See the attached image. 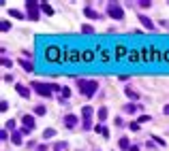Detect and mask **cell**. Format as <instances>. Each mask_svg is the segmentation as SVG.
I'll return each mask as SVG.
<instances>
[{"instance_id": "6", "label": "cell", "mask_w": 169, "mask_h": 151, "mask_svg": "<svg viewBox=\"0 0 169 151\" xmlns=\"http://www.w3.org/2000/svg\"><path fill=\"white\" fill-rule=\"evenodd\" d=\"M107 13H109V17H114V19H122V17H124V11H122V7L118 2H109Z\"/></svg>"}, {"instance_id": "4", "label": "cell", "mask_w": 169, "mask_h": 151, "mask_svg": "<svg viewBox=\"0 0 169 151\" xmlns=\"http://www.w3.org/2000/svg\"><path fill=\"white\" fill-rule=\"evenodd\" d=\"M39 9H41V2H36V0H26V11H28L30 22H36V19H39Z\"/></svg>"}, {"instance_id": "34", "label": "cell", "mask_w": 169, "mask_h": 151, "mask_svg": "<svg viewBox=\"0 0 169 151\" xmlns=\"http://www.w3.org/2000/svg\"><path fill=\"white\" fill-rule=\"evenodd\" d=\"M163 62H165V64H169V49H165V51H163Z\"/></svg>"}, {"instance_id": "24", "label": "cell", "mask_w": 169, "mask_h": 151, "mask_svg": "<svg viewBox=\"0 0 169 151\" xmlns=\"http://www.w3.org/2000/svg\"><path fill=\"white\" fill-rule=\"evenodd\" d=\"M51 136H56V130L54 128H47L45 132H43V139H51Z\"/></svg>"}, {"instance_id": "38", "label": "cell", "mask_w": 169, "mask_h": 151, "mask_svg": "<svg viewBox=\"0 0 169 151\" xmlns=\"http://www.w3.org/2000/svg\"><path fill=\"white\" fill-rule=\"evenodd\" d=\"M7 128H9V130H15V121H13V119H11V121H7Z\"/></svg>"}, {"instance_id": "17", "label": "cell", "mask_w": 169, "mask_h": 151, "mask_svg": "<svg viewBox=\"0 0 169 151\" xmlns=\"http://www.w3.org/2000/svg\"><path fill=\"white\" fill-rule=\"evenodd\" d=\"M19 64H22V68L26 72H34V66H32V62H28V60H19Z\"/></svg>"}, {"instance_id": "7", "label": "cell", "mask_w": 169, "mask_h": 151, "mask_svg": "<svg viewBox=\"0 0 169 151\" xmlns=\"http://www.w3.org/2000/svg\"><path fill=\"white\" fill-rule=\"evenodd\" d=\"M32 90H36V94L39 96H45V98H51V90H49V83H39L34 81L32 85H30Z\"/></svg>"}, {"instance_id": "9", "label": "cell", "mask_w": 169, "mask_h": 151, "mask_svg": "<svg viewBox=\"0 0 169 151\" xmlns=\"http://www.w3.org/2000/svg\"><path fill=\"white\" fill-rule=\"evenodd\" d=\"M24 130H22V134H30L32 130H34V117L32 115H24Z\"/></svg>"}, {"instance_id": "31", "label": "cell", "mask_w": 169, "mask_h": 151, "mask_svg": "<svg viewBox=\"0 0 169 151\" xmlns=\"http://www.w3.org/2000/svg\"><path fill=\"white\" fill-rule=\"evenodd\" d=\"M34 115H45V106H36V109H34Z\"/></svg>"}, {"instance_id": "35", "label": "cell", "mask_w": 169, "mask_h": 151, "mask_svg": "<svg viewBox=\"0 0 169 151\" xmlns=\"http://www.w3.org/2000/svg\"><path fill=\"white\" fill-rule=\"evenodd\" d=\"M92 128V121L90 119H84V130H90Z\"/></svg>"}, {"instance_id": "8", "label": "cell", "mask_w": 169, "mask_h": 151, "mask_svg": "<svg viewBox=\"0 0 169 151\" xmlns=\"http://www.w3.org/2000/svg\"><path fill=\"white\" fill-rule=\"evenodd\" d=\"M66 62H71V64H79V62H84L82 51H79V49H66Z\"/></svg>"}, {"instance_id": "1", "label": "cell", "mask_w": 169, "mask_h": 151, "mask_svg": "<svg viewBox=\"0 0 169 151\" xmlns=\"http://www.w3.org/2000/svg\"><path fill=\"white\" fill-rule=\"evenodd\" d=\"M43 62L47 64H64L66 62V51L58 43H47L43 49Z\"/></svg>"}, {"instance_id": "11", "label": "cell", "mask_w": 169, "mask_h": 151, "mask_svg": "<svg viewBox=\"0 0 169 151\" xmlns=\"http://www.w3.org/2000/svg\"><path fill=\"white\" fill-rule=\"evenodd\" d=\"M129 62L131 64H137V62H141V53H139V49H131V53H129Z\"/></svg>"}, {"instance_id": "42", "label": "cell", "mask_w": 169, "mask_h": 151, "mask_svg": "<svg viewBox=\"0 0 169 151\" xmlns=\"http://www.w3.org/2000/svg\"><path fill=\"white\" fill-rule=\"evenodd\" d=\"M163 113H165V115H169V105H165V106H163Z\"/></svg>"}, {"instance_id": "27", "label": "cell", "mask_w": 169, "mask_h": 151, "mask_svg": "<svg viewBox=\"0 0 169 151\" xmlns=\"http://www.w3.org/2000/svg\"><path fill=\"white\" fill-rule=\"evenodd\" d=\"M126 96H129V98H131V100H137V98H139V94H137V92H133V90H131V87H129V90H126Z\"/></svg>"}, {"instance_id": "14", "label": "cell", "mask_w": 169, "mask_h": 151, "mask_svg": "<svg viewBox=\"0 0 169 151\" xmlns=\"http://www.w3.org/2000/svg\"><path fill=\"white\" fill-rule=\"evenodd\" d=\"M84 13H86V17H90V19H101V13L94 11V9H90V7H86Z\"/></svg>"}, {"instance_id": "41", "label": "cell", "mask_w": 169, "mask_h": 151, "mask_svg": "<svg viewBox=\"0 0 169 151\" xmlns=\"http://www.w3.org/2000/svg\"><path fill=\"white\" fill-rule=\"evenodd\" d=\"M152 140H156L158 145H165V140H163V139H158V136H152Z\"/></svg>"}, {"instance_id": "40", "label": "cell", "mask_w": 169, "mask_h": 151, "mask_svg": "<svg viewBox=\"0 0 169 151\" xmlns=\"http://www.w3.org/2000/svg\"><path fill=\"white\" fill-rule=\"evenodd\" d=\"M129 126H131V130H133V132H137V130H139V124H129Z\"/></svg>"}, {"instance_id": "26", "label": "cell", "mask_w": 169, "mask_h": 151, "mask_svg": "<svg viewBox=\"0 0 169 151\" xmlns=\"http://www.w3.org/2000/svg\"><path fill=\"white\" fill-rule=\"evenodd\" d=\"M11 17H15V19H22V17H24V13L17 11V9H11Z\"/></svg>"}, {"instance_id": "23", "label": "cell", "mask_w": 169, "mask_h": 151, "mask_svg": "<svg viewBox=\"0 0 169 151\" xmlns=\"http://www.w3.org/2000/svg\"><path fill=\"white\" fill-rule=\"evenodd\" d=\"M13 143H15V145H22V132H13Z\"/></svg>"}, {"instance_id": "2", "label": "cell", "mask_w": 169, "mask_h": 151, "mask_svg": "<svg viewBox=\"0 0 169 151\" xmlns=\"http://www.w3.org/2000/svg\"><path fill=\"white\" fill-rule=\"evenodd\" d=\"M139 53H141V62L145 64H152V62H163V49H158L156 45L150 47H139Z\"/></svg>"}, {"instance_id": "39", "label": "cell", "mask_w": 169, "mask_h": 151, "mask_svg": "<svg viewBox=\"0 0 169 151\" xmlns=\"http://www.w3.org/2000/svg\"><path fill=\"white\" fill-rule=\"evenodd\" d=\"M0 139H2V140H7V139H9V134H7V130H2V132H0Z\"/></svg>"}, {"instance_id": "30", "label": "cell", "mask_w": 169, "mask_h": 151, "mask_svg": "<svg viewBox=\"0 0 169 151\" xmlns=\"http://www.w3.org/2000/svg\"><path fill=\"white\" fill-rule=\"evenodd\" d=\"M9 28H11V23H9V22H2V23H0V30H2V32H9Z\"/></svg>"}, {"instance_id": "22", "label": "cell", "mask_w": 169, "mask_h": 151, "mask_svg": "<svg viewBox=\"0 0 169 151\" xmlns=\"http://www.w3.org/2000/svg\"><path fill=\"white\" fill-rule=\"evenodd\" d=\"M82 32H84V34H94V28L88 26V23H84V26H82Z\"/></svg>"}, {"instance_id": "15", "label": "cell", "mask_w": 169, "mask_h": 151, "mask_svg": "<svg viewBox=\"0 0 169 151\" xmlns=\"http://www.w3.org/2000/svg\"><path fill=\"white\" fill-rule=\"evenodd\" d=\"M64 126H66V128H75V126H77V117L75 115H66L64 117Z\"/></svg>"}, {"instance_id": "43", "label": "cell", "mask_w": 169, "mask_h": 151, "mask_svg": "<svg viewBox=\"0 0 169 151\" xmlns=\"http://www.w3.org/2000/svg\"><path fill=\"white\" fill-rule=\"evenodd\" d=\"M36 151H47V147H45V145H41V147H39Z\"/></svg>"}, {"instance_id": "12", "label": "cell", "mask_w": 169, "mask_h": 151, "mask_svg": "<svg viewBox=\"0 0 169 151\" xmlns=\"http://www.w3.org/2000/svg\"><path fill=\"white\" fill-rule=\"evenodd\" d=\"M98 60H101L103 64H109V62H111V51H109V49H101V56H98Z\"/></svg>"}, {"instance_id": "16", "label": "cell", "mask_w": 169, "mask_h": 151, "mask_svg": "<svg viewBox=\"0 0 169 151\" xmlns=\"http://www.w3.org/2000/svg\"><path fill=\"white\" fill-rule=\"evenodd\" d=\"M139 22L144 23V26L148 28V30H154V28H156V26H154V22H152V19H148L145 15H139Z\"/></svg>"}, {"instance_id": "10", "label": "cell", "mask_w": 169, "mask_h": 151, "mask_svg": "<svg viewBox=\"0 0 169 151\" xmlns=\"http://www.w3.org/2000/svg\"><path fill=\"white\" fill-rule=\"evenodd\" d=\"M82 56H84V62H86V64L97 62V51H94V49H84V51H82Z\"/></svg>"}, {"instance_id": "37", "label": "cell", "mask_w": 169, "mask_h": 151, "mask_svg": "<svg viewBox=\"0 0 169 151\" xmlns=\"http://www.w3.org/2000/svg\"><path fill=\"white\" fill-rule=\"evenodd\" d=\"M7 109H9V102H7V100H2V105H0V111H7Z\"/></svg>"}, {"instance_id": "19", "label": "cell", "mask_w": 169, "mask_h": 151, "mask_svg": "<svg viewBox=\"0 0 169 151\" xmlns=\"http://www.w3.org/2000/svg\"><path fill=\"white\" fill-rule=\"evenodd\" d=\"M41 11L45 13V15H54V9H51V7H49L47 2H41Z\"/></svg>"}, {"instance_id": "33", "label": "cell", "mask_w": 169, "mask_h": 151, "mask_svg": "<svg viewBox=\"0 0 169 151\" xmlns=\"http://www.w3.org/2000/svg\"><path fill=\"white\" fill-rule=\"evenodd\" d=\"M66 149V143H56V151H64Z\"/></svg>"}, {"instance_id": "5", "label": "cell", "mask_w": 169, "mask_h": 151, "mask_svg": "<svg viewBox=\"0 0 169 151\" xmlns=\"http://www.w3.org/2000/svg\"><path fill=\"white\" fill-rule=\"evenodd\" d=\"M129 53H131V49L124 45V43H118V45L114 47V60H116V62H118V60L129 58Z\"/></svg>"}, {"instance_id": "44", "label": "cell", "mask_w": 169, "mask_h": 151, "mask_svg": "<svg viewBox=\"0 0 169 151\" xmlns=\"http://www.w3.org/2000/svg\"><path fill=\"white\" fill-rule=\"evenodd\" d=\"M129 151H139V147H135V145H133V147H131Z\"/></svg>"}, {"instance_id": "21", "label": "cell", "mask_w": 169, "mask_h": 151, "mask_svg": "<svg viewBox=\"0 0 169 151\" xmlns=\"http://www.w3.org/2000/svg\"><path fill=\"white\" fill-rule=\"evenodd\" d=\"M137 7H139V9H150V7H152V2H150V0H139V2H137Z\"/></svg>"}, {"instance_id": "13", "label": "cell", "mask_w": 169, "mask_h": 151, "mask_svg": "<svg viewBox=\"0 0 169 151\" xmlns=\"http://www.w3.org/2000/svg\"><path fill=\"white\" fill-rule=\"evenodd\" d=\"M15 90H17V94H19L22 98H28V96H30V90H28L26 85H22V83H17V85H15Z\"/></svg>"}, {"instance_id": "36", "label": "cell", "mask_w": 169, "mask_h": 151, "mask_svg": "<svg viewBox=\"0 0 169 151\" xmlns=\"http://www.w3.org/2000/svg\"><path fill=\"white\" fill-rule=\"evenodd\" d=\"M145 121H150V115H141L139 117V124H145Z\"/></svg>"}, {"instance_id": "3", "label": "cell", "mask_w": 169, "mask_h": 151, "mask_svg": "<svg viewBox=\"0 0 169 151\" xmlns=\"http://www.w3.org/2000/svg\"><path fill=\"white\" fill-rule=\"evenodd\" d=\"M77 85H79V92L84 94L86 98H92L98 90L97 81H90V79H77Z\"/></svg>"}, {"instance_id": "32", "label": "cell", "mask_w": 169, "mask_h": 151, "mask_svg": "<svg viewBox=\"0 0 169 151\" xmlns=\"http://www.w3.org/2000/svg\"><path fill=\"white\" fill-rule=\"evenodd\" d=\"M69 96H71V90H69V87H62V98H64V100H66V98H69Z\"/></svg>"}, {"instance_id": "18", "label": "cell", "mask_w": 169, "mask_h": 151, "mask_svg": "<svg viewBox=\"0 0 169 151\" xmlns=\"http://www.w3.org/2000/svg\"><path fill=\"white\" fill-rule=\"evenodd\" d=\"M92 113H94V109H92V106H84V109H82V115H84V119H90V115H92Z\"/></svg>"}, {"instance_id": "25", "label": "cell", "mask_w": 169, "mask_h": 151, "mask_svg": "<svg viewBox=\"0 0 169 151\" xmlns=\"http://www.w3.org/2000/svg\"><path fill=\"white\" fill-rule=\"evenodd\" d=\"M98 119H101V121H105V119H107V109H105V106H103V109H98Z\"/></svg>"}, {"instance_id": "20", "label": "cell", "mask_w": 169, "mask_h": 151, "mask_svg": "<svg viewBox=\"0 0 169 151\" xmlns=\"http://www.w3.org/2000/svg\"><path fill=\"white\" fill-rule=\"evenodd\" d=\"M118 145H120V149H124V151L131 149V145H129V139H120V143H118Z\"/></svg>"}, {"instance_id": "29", "label": "cell", "mask_w": 169, "mask_h": 151, "mask_svg": "<svg viewBox=\"0 0 169 151\" xmlns=\"http://www.w3.org/2000/svg\"><path fill=\"white\" fill-rule=\"evenodd\" d=\"M0 62H2V66H4V68H11V66H13V62H11L9 58H2Z\"/></svg>"}, {"instance_id": "28", "label": "cell", "mask_w": 169, "mask_h": 151, "mask_svg": "<svg viewBox=\"0 0 169 151\" xmlns=\"http://www.w3.org/2000/svg\"><path fill=\"white\" fill-rule=\"evenodd\" d=\"M135 111H137V106H135V105H126V106H124V113H131V115H133Z\"/></svg>"}]
</instances>
